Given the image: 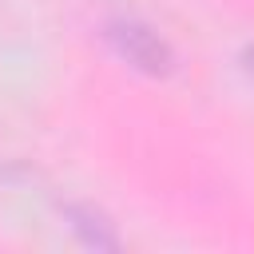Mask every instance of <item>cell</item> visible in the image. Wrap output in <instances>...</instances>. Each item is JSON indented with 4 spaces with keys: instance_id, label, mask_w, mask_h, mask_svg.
<instances>
[{
    "instance_id": "6da1fadb",
    "label": "cell",
    "mask_w": 254,
    "mask_h": 254,
    "mask_svg": "<svg viewBox=\"0 0 254 254\" xmlns=\"http://www.w3.org/2000/svg\"><path fill=\"white\" fill-rule=\"evenodd\" d=\"M111 40H115V48H119L131 64H139V67H147V71H167V67H171L167 44H163L151 28H143V24H135V20L111 24Z\"/></svg>"
},
{
    "instance_id": "7a4b0ae2",
    "label": "cell",
    "mask_w": 254,
    "mask_h": 254,
    "mask_svg": "<svg viewBox=\"0 0 254 254\" xmlns=\"http://www.w3.org/2000/svg\"><path fill=\"white\" fill-rule=\"evenodd\" d=\"M246 71H250V75H254V48H250V52H246Z\"/></svg>"
}]
</instances>
